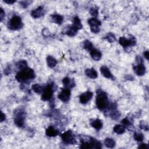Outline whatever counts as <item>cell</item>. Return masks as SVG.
I'll use <instances>...</instances> for the list:
<instances>
[{"label": "cell", "instance_id": "3", "mask_svg": "<svg viewBox=\"0 0 149 149\" xmlns=\"http://www.w3.org/2000/svg\"><path fill=\"white\" fill-rule=\"evenodd\" d=\"M80 148H101V143L97 140L89 137V139L85 140L84 139H80Z\"/></svg>", "mask_w": 149, "mask_h": 149}, {"label": "cell", "instance_id": "4", "mask_svg": "<svg viewBox=\"0 0 149 149\" xmlns=\"http://www.w3.org/2000/svg\"><path fill=\"white\" fill-rule=\"evenodd\" d=\"M23 23H22V19L19 16L15 15L9 21L8 27L12 31H18L22 28Z\"/></svg>", "mask_w": 149, "mask_h": 149}, {"label": "cell", "instance_id": "15", "mask_svg": "<svg viewBox=\"0 0 149 149\" xmlns=\"http://www.w3.org/2000/svg\"><path fill=\"white\" fill-rule=\"evenodd\" d=\"M78 31V30L72 25L65 28V32H64V33L69 37H73L76 35Z\"/></svg>", "mask_w": 149, "mask_h": 149}, {"label": "cell", "instance_id": "13", "mask_svg": "<svg viewBox=\"0 0 149 149\" xmlns=\"http://www.w3.org/2000/svg\"><path fill=\"white\" fill-rule=\"evenodd\" d=\"M100 72L103 76L107 79H114V76L111 73L109 68L106 66H102L100 68Z\"/></svg>", "mask_w": 149, "mask_h": 149}, {"label": "cell", "instance_id": "7", "mask_svg": "<svg viewBox=\"0 0 149 149\" xmlns=\"http://www.w3.org/2000/svg\"><path fill=\"white\" fill-rule=\"evenodd\" d=\"M61 137L65 143L68 144H75L77 143L73 132L70 130L61 134Z\"/></svg>", "mask_w": 149, "mask_h": 149}, {"label": "cell", "instance_id": "43", "mask_svg": "<svg viewBox=\"0 0 149 149\" xmlns=\"http://www.w3.org/2000/svg\"><path fill=\"white\" fill-rule=\"evenodd\" d=\"M11 73V69L9 67L7 68L5 70H4V73H5L6 74H8L9 73Z\"/></svg>", "mask_w": 149, "mask_h": 149}, {"label": "cell", "instance_id": "37", "mask_svg": "<svg viewBox=\"0 0 149 149\" xmlns=\"http://www.w3.org/2000/svg\"><path fill=\"white\" fill-rule=\"evenodd\" d=\"M0 11H1L0 12V21H3L4 18L5 17V12L2 8H0Z\"/></svg>", "mask_w": 149, "mask_h": 149}, {"label": "cell", "instance_id": "26", "mask_svg": "<svg viewBox=\"0 0 149 149\" xmlns=\"http://www.w3.org/2000/svg\"><path fill=\"white\" fill-rule=\"evenodd\" d=\"M104 144L106 146L110 148H112L115 146V142L113 139L107 138L104 140Z\"/></svg>", "mask_w": 149, "mask_h": 149}, {"label": "cell", "instance_id": "41", "mask_svg": "<svg viewBox=\"0 0 149 149\" xmlns=\"http://www.w3.org/2000/svg\"><path fill=\"white\" fill-rule=\"evenodd\" d=\"M4 2L8 4H13L15 3H16V1L15 0H4Z\"/></svg>", "mask_w": 149, "mask_h": 149}, {"label": "cell", "instance_id": "23", "mask_svg": "<svg viewBox=\"0 0 149 149\" xmlns=\"http://www.w3.org/2000/svg\"><path fill=\"white\" fill-rule=\"evenodd\" d=\"M72 26L76 29H77L78 31L82 29L83 26H82V22H81V21H80V19L78 17H74L73 18Z\"/></svg>", "mask_w": 149, "mask_h": 149}, {"label": "cell", "instance_id": "25", "mask_svg": "<svg viewBox=\"0 0 149 149\" xmlns=\"http://www.w3.org/2000/svg\"><path fill=\"white\" fill-rule=\"evenodd\" d=\"M32 90L34 91V92H35L36 93L41 94L43 92L44 87L39 84L36 83V84H34L32 85Z\"/></svg>", "mask_w": 149, "mask_h": 149}, {"label": "cell", "instance_id": "19", "mask_svg": "<svg viewBox=\"0 0 149 149\" xmlns=\"http://www.w3.org/2000/svg\"><path fill=\"white\" fill-rule=\"evenodd\" d=\"M90 125L94 128L95 129L98 130L102 128L103 124L102 121L99 119H93L90 120Z\"/></svg>", "mask_w": 149, "mask_h": 149}, {"label": "cell", "instance_id": "1", "mask_svg": "<svg viewBox=\"0 0 149 149\" xmlns=\"http://www.w3.org/2000/svg\"><path fill=\"white\" fill-rule=\"evenodd\" d=\"M35 73L32 69L27 68L20 71L15 76L16 79L21 83H26L31 81L35 78Z\"/></svg>", "mask_w": 149, "mask_h": 149}, {"label": "cell", "instance_id": "30", "mask_svg": "<svg viewBox=\"0 0 149 149\" xmlns=\"http://www.w3.org/2000/svg\"><path fill=\"white\" fill-rule=\"evenodd\" d=\"M120 116H121V114L116 110H112L110 113V116L111 117V118L113 119V120H118V119L120 117Z\"/></svg>", "mask_w": 149, "mask_h": 149}, {"label": "cell", "instance_id": "18", "mask_svg": "<svg viewBox=\"0 0 149 149\" xmlns=\"http://www.w3.org/2000/svg\"><path fill=\"white\" fill-rule=\"evenodd\" d=\"M86 75L90 79H96L98 77V73L94 68L86 69L85 71Z\"/></svg>", "mask_w": 149, "mask_h": 149}, {"label": "cell", "instance_id": "20", "mask_svg": "<svg viewBox=\"0 0 149 149\" xmlns=\"http://www.w3.org/2000/svg\"><path fill=\"white\" fill-rule=\"evenodd\" d=\"M51 18L52 22L58 25H61L64 20L63 17L59 14H53L51 16Z\"/></svg>", "mask_w": 149, "mask_h": 149}, {"label": "cell", "instance_id": "42", "mask_svg": "<svg viewBox=\"0 0 149 149\" xmlns=\"http://www.w3.org/2000/svg\"><path fill=\"white\" fill-rule=\"evenodd\" d=\"M143 55H144V58L147 59V60H148V59H149V53H148V50L145 51L143 53Z\"/></svg>", "mask_w": 149, "mask_h": 149}, {"label": "cell", "instance_id": "17", "mask_svg": "<svg viewBox=\"0 0 149 149\" xmlns=\"http://www.w3.org/2000/svg\"><path fill=\"white\" fill-rule=\"evenodd\" d=\"M90 54L92 58L96 61H100L102 57L101 53L96 49H93L92 50H91L90 51Z\"/></svg>", "mask_w": 149, "mask_h": 149}, {"label": "cell", "instance_id": "35", "mask_svg": "<svg viewBox=\"0 0 149 149\" xmlns=\"http://www.w3.org/2000/svg\"><path fill=\"white\" fill-rule=\"evenodd\" d=\"M129 39L130 40V43H131V47L135 46L136 45V38L134 36L130 35Z\"/></svg>", "mask_w": 149, "mask_h": 149}, {"label": "cell", "instance_id": "10", "mask_svg": "<svg viewBox=\"0 0 149 149\" xmlns=\"http://www.w3.org/2000/svg\"><path fill=\"white\" fill-rule=\"evenodd\" d=\"M93 96V93L90 92V91L84 92V93H82L79 97L80 102L82 104H85L87 103L89 101H90L92 98Z\"/></svg>", "mask_w": 149, "mask_h": 149}, {"label": "cell", "instance_id": "14", "mask_svg": "<svg viewBox=\"0 0 149 149\" xmlns=\"http://www.w3.org/2000/svg\"><path fill=\"white\" fill-rule=\"evenodd\" d=\"M59 134L58 130L55 129L53 126H50L46 130V135L49 137H55Z\"/></svg>", "mask_w": 149, "mask_h": 149}, {"label": "cell", "instance_id": "9", "mask_svg": "<svg viewBox=\"0 0 149 149\" xmlns=\"http://www.w3.org/2000/svg\"><path fill=\"white\" fill-rule=\"evenodd\" d=\"M58 98L63 102H68L71 97V90L69 88H63L58 95Z\"/></svg>", "mask_w": 149, "mask_h": 149}, {"label": "cell", "instance_id": "36", "mask_svg": "<svg viewBox=\"0 0 149 149\" xmlns=\"http://www.w3.org/2000/svg\"><path fill=\"white\" fill-rule=\"evenodd\" d=\"M30 3H31V2L27 1H22L20 2V5L23 8H26L29 6Z\"/></svg>", "mask_w": 149, "mask_h": 149}, {"label": "cell", "instance_id": "38", "mask_svg": "<svg viewBox=\"0 0 149 149\" xmlns=\"http://www.w3.org/2000/svg\"><path fill=\"white\" fill-rule=\"evenodd\" d=\"M136 61L138 64H144L142 58L141 57L139 56V55H138V56L136 57Z\"/></svg>", "mask_w": 149, "mask_h": 149}, {"label": "cell", "instance_id": "8", "mask_svg": "<svg viewBox=\"0 0 149 149\" xmlns=\"http://www.w3.org/2000/svg\"><path fill=\"white\" fill-rule=\"evenodd\" d=\"M88 23L90 26V30L92 33H99L100 31V26L101 25V22L99 20L94 18H90L88 20Z\"/></svg>", "mask_w": 149, "mask_h": 149}, {"label": "cell", "instance_id": "39", "mask_svg": "<svg viewBox=\"0 0 149 149\" xmlns=\"http://www.w3.org/2000/svg\"><path fill=\"white\" fill-rule=\"evenodd\" d=\"M138 148H144V149H148V144H146V143H142V144H140Z\"/></svg>", "mask_w": 149, "mask_h": 149}, {"label": "cell", "instance_id": "22", "mask_svg": "<svg viewBox=\"0 0 149 149\" xmlns=\"http://www.w3.org/2000/svg\"><path fill=\"white\" fill-rule=\"evenodd\" d=\"M46 60H47V65L50 68H53L56 67V65L57 64V61L56 60V59L55 58H54L53 56L48 55L47 57Z\"/></svg>", "mask_w": 149, "mask_h": 149}, {"label": "cell", "instance_id": "33", "mask_svg": "<svg viewBox=\"0 0 149 149\" xmlns=\"http://www.w3.org/2000/svg\"><path fill=\"white\" fill-rule=\"evenodd\" d=\"M121 123L125 128L126 127V128H128L129 127H130V126H132L131 121L129 120L128 118H125L123 119V120L121 121Z\"/></svg>", "mask_w": 149, "mask_h": 149}, {"label": "cell", "instance_id": "6", "mask_svg": "<svg viewBox=\"0 0 149 149\" xmlns=\"http://www.w3.org/2000/svg\"><path fill=\"white\" fill-rule=\"evenodd\" d=\"M54 86L52 84H49L44 87L41 95V100L46 101L51 99L54 93Z\"/></svg>", "mask_w": 149, "mask_h": 149}, {"label": "cell", "instance_id": "2", "mask_svg": "<svg viewBox=\"0 0 149 149\" xmlns=\"http://www.w3.org/2000/svg\"><path fill=\"white\" fill-rule=\"evenodd\" d=\"M96 102V106L100 110H104L108 107L109 102L107 93L101 90H97Z\"/></svg>", "mask_w": 149, "mask_h": 149}, {"label": "cell", "instance_id": "21", "mask_svg": "<svg viewBox=\"0 0 149 149\" xmlns=\"http://www.w3.org/2000/svg\"><path fill=\"white\" fill-rule=\"evenodd\" d=\"M119 43L120 45L122 46L124 48H128L129 47H131V43L129 39H126L125 37H121L119 39Z\"/></svg>", "mask_w": 149, "mask_h": 149}, {"label": "cell", "instance_id": "11", "mask_svg": "<svg viewBox=\"0 0 149 149\" xmlns=\"http://www.w3.org/2000/svg\"><path fill=\"white\" fill-rule=\"evenodd\" d=\"M44 14V7L40 6L36 9L33 10L31 12V15L33 18L37 19L42 17Z\"/></svg>", "mask_w": 149, "mask_h": 149}, {"label": "cell", "instance_id": "28", "mask_svg": "<svg viewBox=\"0 0 149 149\" xmlns=\"http://www.w3.org/2000/svg\"><path fill=\"white\" fill-rule=\"evenodd\" d=\"M16 66L18 69L21 71L27 68V63L25 60H21L17 63Z\"/></svg>", "mask_w": 149, "mask_h": 149}, {"label": "cell", "instance_id": "5", "mask_svg": "<svg viewBox=\"0 0 149 149\" xmlns=\"http://www.w3.org/2000/svg\"><path fill=\"white\" fill-rule=\"evenodd\" d=\"M26 113L23 109H18L15 111L14 122L18 127L22 128L25 125Z\"/></svg>", "mask_w": 149, "mask_h": 149}, {"label": "cell", "instance_id": "40", "mask_svg": "<svg viewBox=\"0 0 149 149\" xmlns=\"http://www.w3.org/2000/svg\"><path fill=\"white\" fill-rule=\"evenodd\" d=\"M5 119H6V115L3 112H1V117H0V121H1V122H3L5 120Z\"/></svg>", "mask_w": 149, "mask_h": 149}, {"label": "cell", "instance_id": "12", "mask_svg": "<svg viewBox=\"0 0 149 149\" xmlns=\"http://www.w3.org/2000/svg\"><path fill=\"white\" fill-rule=\"evenodd\" d=\"M133 69L136 74L138 76H143L146 73V67L144 65V64H138L136 66L133 67Z\"/></svg>", "mask_w": 149, "mask_h": 149}, {"label": "cell", "instance_id": "32", "mask_svg": "<svg viewBox=\"0 0 149 149\" xmlns=\"http://www.w3.org/2000/svg\"><path fill=\"white\" fill-rule=\"evenodd\" d=\"M106 39L110 43H114V41H116V37H115V35L113 33H108L106 37Z\"/></svg>", "mask_w": 149, "mask_h": 149}, {"label": "cell", "instance_id": "27", "mask_svg": "<svg viewBox=\"0 0 149 149\" xmlns=\"http://www.w3.org/2000/svg\"><path fill=\"white\" fill-rule=\"evenodd\" d=\"M83 47L85 50L88 51H90L94 49L93 43L89 40H85L83 42Z\"/></svg>", "mask_w": 149, "mask_h": 149}, {"label": "cell", "instance_id": "24", "mask_svg": "<svg viewBox=\"0 0 149 149\" xmlns=\"http://www.w3.org/2000/svg\"><path fill=\"white\" fill-rule=\"evenodd\" d=\"M113 130L115 133L118 134V135H122L125 132V127L123 125H116L114 127Z\"/></svg>", "mask_w": 149, "mask_h": 149}, {"label": "cell", "instance_id": "31", "mask_svg": "<svg viewBox=\"0 0 149 149\" xmlns=\"http://www.w3.org/2000/svg\"><path fill=\"white\" fill-rule=\"evenodd\" d=\"M90 13L91 14V15L92 17H93L94 18H96V17L98 16V8L96 7H92L90 9Z\"/></svg>", "mask_w": 149, "mask_h": 149}, {"label": "cell", "instance_id": "16", "mask_svg": "<svg viewBox=\"0 0 149 149\" xmlns=\"http://www.w3.org/2000/svg\"><path fill=\"white\" fill-rule=\"evenodd\" d=\"M64 86L67 88H71L75 86V82L73 79H71L68 77H65L63 80Z\"/></svg>", "mask_w": 149, "mask_h": 149}, {"label": "cell", "instance_id": "34", "mask_svg": "<svg viewBox=\"0 0 149 149\" xmlns=\"http://www.w3.org/2000/svg\"><path fill=\"white\" fill-rule=\"evenodd\" d=\"M139 127L142 129H144L146 131H147L148 130V125L147 124L145 123V122H144L143 121H142L140 124H139Z\"/></svg>", "mask_w": 149, "mask_h": 149}, {"label": "cell", "instance_id": "29", "mask_svg": "<svg viewBox=\"0 0 149 149\" xmlns=\"http://www.w3.org/2000/svg\"><path fill=\"white\" fill-rule=\"evenodd\" d=\"M134 139L137 142H142L144 140V136L142 133L135 132L134 134Z\"/></svg>", "mask_w": 149, "mask_h": 149}]
</instances>
